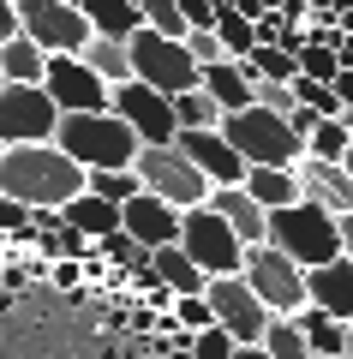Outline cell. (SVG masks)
<instances>
[{
  "instance_id": "obj_43",
  "label": "cell",
  "mask_w": 353,
  "mask_h": 359,
  "mask_svg": "<svg viewBox=\"0 0 353 359\" xmlns=\"http://www.w3.org/2000/svg\"><path fill=\"white\" fill-rule=\"evenodd\" d=\"M341 168H347V180H353V144H347V162H341Z\"/></svg>"
},
{
  "instance_id": "obj_42",
  "label": "cell",
  "mask_w": 353,
  "mask_h": 359,
  "mask_svg": "<svg viewBox=\"0 0 353 359\" xmlns=\"http://www.w3.org/2000/svg\"><path fill=\"white\" fill-rule=\"evenodd\" d=\"M234 359H269V353H264V347H240V353H234Z\"/></svg>"
},
{
  "instance_id": "obj_7",
  "label": "cell",
  "mask_w": 353,
  "mask_h": 359,
  "mask_svg": "<svg viewBox=\"0 0 353 359\" xmlns=\"http://www.w3.org/2000/svg\"><path fill=\"white\" fill-rule=\"evenodd\" d=\"M180 252H186L192 264L210 276V282L246 276V245H240V233L227 228V222L215 216L210 204H204V210H186V216H180Z\"/></svg>"
},
{
  "instance_id": "obj_28",
  "label": "cell",
  "mask_w": 353,
  "mask_h": 359,
  "mask_svg": "<svg viewBox=\"0 0 353 359\" xmlns=\"http://www.w3.org/2000/svg\"><path fill=\"white\" fill-rule=\"evenodd\" d=\"M174 120H180V132H222V108L204 96V90H192V96H174Z\"/></svg>"
},
{
  "instance_id": "obj_6",
  "label": "cell",
  "mask_w": 353,
  "mask_h": 359,
  "mask_svg": "<svg viewBox=\"0 0 353 359\" xmlns=\"http://www.w3.org/2000/svg\"><path fill=\"white\" fill-rule=\"evenodd\" d=\"M132 174L144 180V192H150V198H162V204L180 210V216H186V210H204V204H210V192H215V186L174 150V144H162V150L144 144L138 162H132Z\"/></svg>"
},
{
  "instance_id": "obj_29",
  "label": "cell",
  "mask_w": 353,
  "mask_h": 359,
  "mask_svg": "<svg viewBox=\"0 0 353 359\" xmlns=\"http://www.w3.org/2000/svg\"><path fill=\"white\" fill-rule=\"evenodd\" d=\"M144 30H156L162 42H186L192 36L186 6H180V0H144Z\"/></svg>"
},
{
  "instance_id": "obj_3",
  "label": "cell",
  "mask_w": 353,
  "mask_h": 359,
  "mask_svg": "<svg viewBox=\"0 0 353 359\" xmlns=\"http://www.w3.org/2000/svg\"><path fill=\"white\" fill-rule=\"evenodd\" d=\"M269 245L312 276V269H324V264L341 257V222L329 216V210H317V204L276 210V216H269Z\"/></svg>"
},
{
  "instance_id": "obj_14",
  "label": "cell",
  "mask_w": 353,
  "mask_h": 359,
  "mask_svg": "<svg viewBox=\"0 0 353 359\" xmlns=\"http://www.w3.org/2000/svg\"><path fill=\"white\" fill-rule=\"evenodd\" d=\"M180 156H186L192 168H198L204 180H210L215 192H222V186H246V174H252V168L240 162V156H234V144L222 138V132H180V144H174Z\"/></svg>"
},
{
  "instance_id": "obj_19",
  "label": "cell",
  "mask_w": 353,
  "mask_h": 359,
  "mask_svg": "<svg viewBox=\"0 0 353 359\" xmlns=\"http://www.w3.org/2000/svg\"><path fill=\"white\" fill-rule=\"evenodd\" d=\"M90 18V30L108 42H132L144 30V0H78Z\"/></svg>"
},
{
  "instance_id": "obj_23",
  "label": "cell",
  "mask_w": 353,
  "mask_h": 359,
  "mask_svg": "<svg viewBox=\"0 0 353 359\" xmlns=\"http://www.w3.org/2000/svg\"><path fill=\"white\" fill-rule=\"evenodd\" d=\"M215 36H222L227 60H246V54L258 48V0H234V6H222Z\"/></svg>"
},
{
  "instance_id": "obj_38",
  "label": "cell",
  "mask_w": 353,
  "mask_h": 359,
  "mask_svg": "<svg viewBox=\"0 0 353 359\" xmlns=\"http://www.w3.org/2000/svg\"><path fill=\"white\" fill-rule=\"evenodd\" d=\"M13 36H18V6H13V0H0V48H6Z\"/></svg>"
},
{
  "instance_id": "obj_25",
  "label": "cell",
  "mask_w": 353,
  "mask_h": 359,
  "mask_svg": "<svg viewBox=\"0 0 353 359\" xmlns=\"http://www.w3.org/2000/svg\"><path fill=\"white\" fill-rule=\"evenodd\" d=\"M78 60L90 66V72L102 78L108 90H120V84H132V42H108V36H90V48L78 54Z\"/></svg>"
},
{
  "instance_id": "obj_20",
  "label": "cell",
  "mask_w": 353,
  "mask_h": 359,
  "mask_svg": "<svg viewBox=\"0 0 353 359\" xmlns=\"http://www.w3.org/2000/svg\"><path fill=\"white\" fill-rule=\"evenodd\" d=\"M246 192H252V204L269 210V216L305 204L300 198V168H252V174H246Z\"/></svg>"
},
{
  "instance_id": "obj_15",
  "label": "cell",
  "mask_w": 353,
  "mask_h": 359,
  "mask_svg": "<svg viewBox=\"0 0 353 359\" xmlns=\"http://www.w3.org/2000/svg\"><path fill=\"white\" fill-rule=\"evenodd\" d=\"M120 228L132 233V240L144 245V252H162V245H180V210H168L162 198H150V192H138L126 210H120Z\"/></svg>"
},
{
  "instance_id": "obj_45",
  "label": "cell",
  "mask_w": 353,
  "mask_h": 359,
  "mask_svg": "<svg viewBox=\"0 0 353 359\" xmlns=\"http://www.w3.org/2000/svg\"><path fill=\"white\" fill-rule=\"evenodd\" d=\"M0 90H6V72H0Z\"/></svg>"
},
{
  "instance_id": "obj_22",
  "label": "cell",
  "mask_w": 353,
  "mask_h": 359,
  "mask_svg": "<svg viewBox=\"0 0 353 359\" xmlns=\"http://www.w3.org/2000/svg\"><path fill=\"white\" fill-rule=\"evenodd\" d=\"M150 264H156V276H162V287H168L174 299H198V294H210V276H204V269L192 264L180 245H162Z\"/></svg>"
},
{
  "instance_id": "obj_34",
  "label": "cell",
  "mask_w": 353,
  "mask_h": 359,
  "mask_svg": "<svg viewBox=\"0 0 353 359\" xmlns=\"http://www.w3.org/2000/svg\"><path fill=\"white\" fill-rule=\"evenodd\" d=\"M240 353V341L227 330H204V335H192V359H234Z\"/></svg>"
},
{
  "instance_id": "obj_30",
  "label": "cell",
  "mask_w": 353,
  "mask_h": 359,
  "mask_svg": "<svg viewBox=\"0 0 353 359\" xmlns=\"http://www.w3.org/2000/svg\"><path fill=\"white\" fill-rule=\"evenodd\" d=\"M347 126H341V120H317V132H312V144H305V156H312V162H347Z\"/></svg>"
},
{
  "instance_id": "obj_44",
  "label": "cell",
  "mask_w": 353,
  "mask_h": 359,
  "mask_svg": "<svg viewBox=\"0 0 353 359\" xmlns=\"http://www.w3.org/2000/svg\"><path fill=\"white\" fill-rule=\"evenodd\" d=\"M347 359H353V323H347Z\"/></svg>"
},
{
  "instance_id": "obj_5",
  "label": "cell",
  "mask_w": 353,
  "mask_h": 359,
  "mask_svg": "<svg viewBox=\"0 0 353 359\" xmlns=\"http://www.w3.org/2000/svg\"><path fill=\"white\" fill-rule=\"evenodd\" d=\"M13 6H18V30H25L48 60H78V54L90 48V36H96L78 0H13Z\"/></svg>"
},
{
  "instance_id": "obj_13",
  "label": "cell",
  "mask_w": 353,
  "mask_h": 359,
  "mask_svg": "<svg viewBox=\"0 0 353 359\" xmlns=\"http://www.w3.org/2000/svg\"><path fill=\"white\" fill-rule=\"evenodd\" d=\"M42 90H48V102L60 108V114H114V90L102 84L84 60H48Z\"/></svg>"
},
{
  "instance_id": "obj_40",
  "label": "cell",
  "mask_w": 353,
  "mask_h": 359,
  "mask_svg": "<svg viewBox=\"0 0 353 359\" xmlns=\"http://www.w3.org/2000/svg\"><path fill=\"white\" fill-rule=\"evenodd\" d=\"M341 257H347V264H353V216L341 222Z\"/></svg>"
},
{
  "instance_id": "obj_1",
  "label": "cell",
  "mask_w": 353,
  "mask_h": 359,
  "mask_svg": "<svg viewBox=\"0 0 353 359\" xmlns=\"http://www.w3.org/2000/svg\"><path fill=\"white\" fill-rule=\"evenodd\" d=\"M90 174L60 150V144H30V150L0 156V198H13L25 210H66L78 204Z\"/></svg>"
},
{
  "instance_id": "obj_8",
  "label": "cell",
  "mask_w": 353,
  "mask_h": 359,
  "mask_svg": "<svg viewBox=\"0 0 353 359\" xmlns=\"http://www.w3.org/2000/svg\"><path fill=\"white\" fill-rule=\"evenodd\" d=\"M132 78L150 84L156 96H168V102L204 90V66L186 54V42H162L156 30H138L132 36Z\"/></svg>"
},
{
  "instance_id": "obj_12",
  "label": "cell",
  "mask_w": 353,
  "mask_h": 359,
  "mask_svg": "<svg viewBox=\"0 0 353 359\" xmlns=\"http://www.w3.org/2000/svg\"><path fill=\"white\" fill-rule=\"evenodd\" d=\"M114 114L126 120L132 132H138V144H156V150H162V144H180L174 102H168V96H156L150 84H138V78L114 90Z\"/></svg>"
},
{
  "instance_id": "obj_36",
  "label": "cell",
  "mask_w": 353,
  "mask_h": 359,
  "mask_svg": "<svg viewBox=\"0 0 353 359\" xmlns=\"http://www.w3.org/2000/svg\"><path fill=\"white\" fill-rule=\"evenodd\" d=\"M0 228L25 240V233H30V210H25V204H13V198H0Z\"/></svg>"
},
{
  "instance_id": "obj_27",
  "label": "cell",
  "mask_w": 353,
  "mask_h": 359,
  "mask_svg": "<svg viewBox=\"0 0 353 359\" xmlns=\"http://www.w3.org/2000/svg\"><path fill=\"white\" fill-rule=\"evenodd\" d=\"M293 323H300L305 347H312L317 359H341V353H347V323H335V318H329V311L305 306V311H300V318H293Z\"/></svg>"
},
{
  "instance_id": "obj_16",
  "label": "cell",
  "mask_w": 353,
  "mask_h": 359,
  "mask_svg": "<svg viewBox=\"0 0 353 359\" xmlns=\"http://www.w3.org/2000/svg\"><path fill=\"white\" fill-rule=\"evenodd\" d=\"M300 198L317 204V210H329L335 222H347L353 216V180H347V168L312 162V156H305V162H300Z\"/></svg>"
},
{
  "instance_id": "obj_18",
  "label": "cell",
  "mask_w": 353,
  "mask_h": 359,
  "mask_svg": "<svg viewBox=\"0 0 353 359\" xmlns=\"http://www.w3.org/2000/svg\"><path fill=\"white\" fill-rule=\"evenodd\" d=\"M210 210L240 233L246 252H252V245H269V210H258L246 186H222V192H210Z\"/></svg>"
},
{
  "instance_id": "obj_9",
  "label": "cell",
  "mask_w": 353,
  "mask_h": 359,
  "mask_svg": "<svg viewBox=\"0 0 353 359\" xmlns=\"http://www.w3.org/2000/svg\"><path fill=\"white\" fill-rule=\"evenodd\" d=\"M246 287L264 299L269 318H300L305 311V269L281 257L276 245H252L246 252Z\"/></svg>"
},
{
  "instance_id": "obj_47",
  "label": "cell",
  "mask_w": 353,
  "mask_h": 359,
  "mask_svg": "<svg viewBox=\"0 0 353 359\" xmlns=\"http://www.w3.org/2000/svg\"><path fill=\"white\" fill-rule=\"evenodd\" d=\"M341 359H347V353H341Z\"/></svg>"
},
{
  "instance_id": "obj_35",
  "label": "cell",
  "mask_w": 353,
  "mask_h": 359,
  "mask_svg": "<svg viewBox=\"0 0 353 359\" xmlns=\"http://www.w3.org/2000/svg\"><path fill=\"white\" fill-rule=\"evenodd\" d=\"M186 54H192V60L204 66V72L227 60V48H222V36H215V30H192V36H186Z\"/></svg>"
},
{
  "instance_id": "obj_2",
  "label": "cell",
  "mask_w": 353,
  "mask_h": 359,
  "mask_svg": "<svg viewBox=\"0 0 353 359\" xmlns=\"http://www.w3.org/2000/svg\"><path fill=\"white\" fill-rule=\"evenodd\" d=\"M54 144H60L84 174H126V168L138 162V150H144L138 132L120 114H66L60 132H54Z\"/></svg>"
},
{
  "instance_id": "obj_39",
  "label": "cell",
  "mask_w": 353,
  "mask_h": 359,
  "mask_svg": "<svg viewBox=\"0 0 353 359\" xmlns=\"http://www.w3.org/2000/svg\"><path fill=\"white\" fill-rule=\"evenodd\" d=\"M78 276H84V264H54V282H60L66 294H78Z\"/></svg>"
},
{
  "instance_id": "obj_46",
  "label": "cell",
  "mask_w": 353,
  "mask_h": 359,
  "mask_svg": "<svg viewBox=\"0 0 353 359\" xmlns=\"http://www.w3.org/2000/svg\"><path fill=\"white\" fill-rule=\"evenodd\" d=\"M0 156H6V150H0Z\"/></svg>"
},
{
  "instance_id": "obj_11",
  "label": "cell",
  "mask_w": 353,
  "mask_h": 359,
  "mask_svg": "<svg viewBox=\"0 0 353 359\" xmlns=\"http://www.w3.org/2000/svg\"><path fill=\"white\" fill-rule=\"evenodd\" d=\"M210 311H215V330H227L240 347H264V335H269V311H264V299L246 287V276H227V282H210Z\"/></svg>"
},
{
  "instance_id": "obj_17",
  "label": "cell",
  "mask_w": 353,
  "mask_h": 359,
  "mask_svg": "<svg viewBox=\"0 0 353 359\" xmlns=\"http://www.w3.org/2000/svg\"><path fill=\"white\" fill-rule=\"evenodd\" d=\"M305 306L329 311L335 323H353V264L347 257H335V264H324V269L305 276Z\"/></svg>"
},
{
  "instance_id": "obj_24",
  "label": "cell",
  "mask_w": 353,
  "mask_h": 359,
  "mask_svg": "<svg viewBox=\"0 0 353 359\" xmlns=\"http://www.w3.org/2000/svg\"><path fill=\"white\" fill-rule=\"evenodd\" d=\"M0 72H6V84H25V90H42V78H48V54L36 48V42L18 30L6 48H0Z\"/></svg>"
},
{
  "instance_id": "obj_33",
  "label": "cell",
  "mask_w": 353,
  "mask_h": 359,
  "mask_svg": "<svg viewBox=\"0 0 353 359\" xmlns=\"http://www.w3.org/2000/svg\"><path fill=\"white\" fill-rule=\"evenodd\" d=\"M341 72H347V66H341L335 48H317V42H312V48L300 54V78H312V84H329V90H335Z\"/></svg>"
},
{
  "instance_id": "obj_31",
  "label": "cell",
  "mask_w": 353,
  "mask_h": 359,
  "mask_svg": "<svg viewBox=\"0 0 353 359\" xmlns=\"http://www.w3.org/2000/svg\"><path fill=\"white\" fill-rule=\"evenodd\" d=\"M84 192H90V198H102V204H120V210H126L132 198L144 192V180L132 174V168H126V174H90V186H84Z\"/></svg>"
},
{
  "instance_id": "obj_32",
  "label": "cell",
  "mask_w": 353,
  "mask_h": 359,
  "mask_svg": "<svg viewBox=\"0 0 353 359\" xmlns=\"http://www.w3.org/2000/svg\"><path fill=\"white\" fill-rule=\"evenodd\" d=\"M264 353H269V359H317L312 347H305V335H300V323H293V318H276V323H269Z\"/></svg>"
},
{
  "instance_id": "obj_41",
  "label": "cell",
  "mask_w": 353,
  "mask_h": 359,
  "mask_svg": "<svg viewBox=\"0 0 353 359\" xmlns=\"http://www.w3.org/2000/svg\"><path fill=\"white\" fill-rule=\"evenodd\" d=\"M335 25H341V36L353 42V6H341V18H335Z\"/></svg>"
},
{
  "instance_id": "obj_26",
  "label": "cell",
  "mask_w": 353,
  "mask_h": 359,
  "mask_svg": "<svg viewBox=\"0 0 353 359\" xmlns=\"http://www.w3.org/2000/svg\"><path fill=\"white\" fill-rule=\"evenodd\" d=\"M60 216H66V228H78L90 245L108 240V233H120V204H102V198H90V192L78 198V204H66Z\"/></svg>"
},
{
  "instance_id": "obj_10",
  "label": "cell",
  "mask_w": 353,
  "mask_h": 359,
  "mask_svg": "<svg viewBox=\"0 0 353 359\" xmlns=\"http://www.w3.org/2000/svg\"><path fill=\"white\" fill-rule=\"evenodd\" d=\"M60 120H66V114L48 102V90H25V84H6V90H0V150L54 144Z\"/></svg>"
},
{
  "instance_id": "obj_21",
  "label": "cell",
  "mask_w": 353,
  "mask_h": 359,
  "mask_svg": "<svg viewBox=\"0 0 353 359\" xmlns=\"http://www.w3.org/2000/svg\"><path fill=\"white\" fill-rule=\"evenodd\" d=\"M252 90H258V84L246 78L240 60H222V66H210V72H204V96H210L222 114H246V108H252Z\"/></svg>"
},
{
  "instance_id": "obj_37",
  "label": "cell",
  "mask_w": 353,
  "mask_h": 359,
  "mask_svg": "<svg viewBox=\"0 0 353 359\" xmlns=\"http://www.w3.org/2000/svg\"><path fill=\"white\" fill-rule=\"evenodd\" d=\"M317 120H324V114H312V108H293V114H288V126H293V138H300V144H312Z\"/></svg>"
},
{
  "instance_id": "obj_4",
  "label": "cell",
  "mask_w": 353,
  "mask_h": 359,
  "mask_svg": "<svg viewBox=\"0 0 353 359\" xmlns=\"http://www.w3.org/2000/svg\"><path fill=\"white\" fill-rule=\"evenodd\" d=\"M222 138L234 144L246 168H300L305 162V144L293 138V126L281 114H264V108H246V114H227L222 120Z\"/></svg>"
}]
</instances>
